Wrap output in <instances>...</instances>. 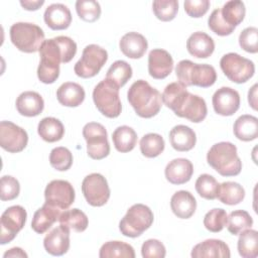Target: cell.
I'll list each match as a JSON object with an SVG mask.
<instances>
[{"label": "cell", "mask_w": 258, "mask_h": 258, "mask_svg": "<svg viewBox=\"0 0 258 258\" xmlns=\"http://www.w3.org/2000/svg\"><path fill=\"white\" fill-rule=\"evenodd\" d=\"M37 78L43 84L54 83L59 76V63L70 62L77 53V43L69 36L46 39L39 48Z\"/></svg>", "instance_id": "6da1fadb"}, {"label": "cell", "mask_w": 258, "mask_h": 258, "mask_svg": "<svg viewBox=\"0 0 258 258\" xmlns=\"http://www.w3.org/2000/svg\"><path fill=\"white\" fill-rule=\"evenodd\" d=\"M161 97L162 103L180 118L200 123L207 117L206 101L202 97L187 92L186 87L178 82L168 84Z\"/></svg>", "instance_id": "7a4b0ae2"}, {"label": "cell", "mask_w": 258, "mask_h": 258, "mask_svg": "<svg viewBox=\"0 0 258 258\" xmlns=\"http://www.w3.org/2000/svg\"><path fill=\"white\" fill-rule=\"evenodd\" d=\"M127 99L135 113L141 118H152L162 106L161 94L144 80L134 82L128 90Z\"/></svg>", "instance_id": "3957f363"}, {"label": "cell", "mask_w": 258, "mask_h": 258, "mask_svg": "<svg viewBox=\"0 0 258 258\" xmlns=\"http://www.w3.org/2000/svg\"><path fill=\"white\" fill-rule=\"evenodd\" d=\"M207 161L222 176H236L242 169L236 145L227 141L214 144L207 153Z\"/></svg>", "instance_id": "277c9868"}, {"label": "cell", "mask_w": 258, "mask_h": 258, "mask_svg": "<svg viewBox=\"0 0 258 258\" xmlns=\"http://www.w3.org/2000/svg\"><path fill=\"white\" fill-rule=\"evenodd\" d=\"M178 82L185 87L209 88L216 83L217 73L213 66L196 63L189 59L180 60L175 68Z\"/></svg>", "instance_id": "5b68a950"}, {"label": "cell", "mask_w": 258, "mask_h": 258, "mask_svg": "<svg viewBox=\"0 0 258 258\" xmlns=\"http://www.w3.org/2000/svg\"><path fill=\"white\" fill-rule=\"evenodd\" d=\"M9 34L14 46L26 53L38 51L44 41L43 30L34 23L16 22L10 27Z\"/></svg>", "instance_id": "8992f818"}, {"label": "cell", "mask_w": 258, "mask_h": 258, "mask_svg": "<svg viewBox=\"0 0 258 258\" xmlns=\"http://www.w3.org/2000/svg\"><path fill=\"white\" fill-rule=\"evenodd\" d=\"M154 216L149 207L143 204L131 206L126 215L119 223L121 234L129 238H136L149 229L153 223Z\"/></svg>", "instance_id": "52a82bcc"}, {"label": "cell", "mask_w": 258, "mask_h": 258, "mask_svg": "<svg viewBox=\"0 0 258 258\" xmlns=\"http://www.w3.org/2000/svg\"><path fill=\"white\" fill-rule=\"evenodd\" d=\"M119 87L108 79L101 81L93 91V101L97 109L107 118H117L122 111Z\"/></svg>", "instance_id": "ba28073f"}, {"label": "cell", "mask_w": 258, "mask_h": 258, "mask_svg": "<svg viewBox=\"0 0 258 258\" xmlns=\"http://www.w3.org/2000/svg\"><path fill=\"white\" fill-rule=\"evenodd\" d=\"M220 67L224 75L236 84L246 83L255 73L254 62L236 52L224 54L220 59Z\"/></svg>", "instance_id": "9c48e42d"}, {"label": "cell", "mask_w": 258, "mask_h": 258, "mask_svg": "<svg viewBox=\"0 0 258 258\" xmlns=\"http://www.w3.org/2000/svg\"><path fill=\"white\" fill-rule=\"evenodd\" d=\"M107 59L108 52L105 48L97 44H89L74 67L75 74L83 79L93 78L101 71Z\"/></svg>", "instance_id": "30bf717a"}, {"label": "cell", "mask_w": 258, "mask_h": 258, "mask_svg": "<svg viewBox=\"0 0 258 258\" xmlns=\"http://www.w3.org/2000/svg\"><path fill=\"white\" fill-rule=\"evenodd\" d=\"M83 136L87 142V153L95 160L107 157L110 144L106 128L98 122H89L83 128Z\"/></svg>", "instance_id": "8fae6325"}, {"label": "cell", "mask_w": 258, "mask_h": 258, "mask_svg": "<svg viewBox=\"0 0 258 258\" xmlns=\"http://www.w3.org/2000/svg\"><path fill=\"white\" fill-rule=\"evenodd\" d=\"M27 213L21 206H11L4 211L0 222V244L10 243L25 225Z\"/></svg>", "instance_id": "7c38bea8"}, {"label": "cell", "mask_w": 258, "mask_h": 258, "mask_svg": "<svg viewBox=\"0 0 258 258\" xmlns=\"http://www.w3.org/2000/svg\"><path fill=\"white\" fill-rule=\"evenodd\" d=\"M82 191L87 203L93 207L104 206L110 198L107 179L101 173H91L82 182Z\"/></svg>", "instance_id": "4fadbf2b"}, {"label": "cell", "mask_w": 258, "mask_h": 258, "mask_svg": "<svg viewBox=\"0 0 258 258\" xmlns=\"http://www.w3.org/2000/svg\"><path fill=\"white\" fill-rule=\"evenodd\" d=\"M75 189L68 180H51L44 189L45 203L60 211L68 210L75 202Z\"/></svg>", "instance_id": "5bb4252c"}, {"label": "cell", "mask_w": 258, "mask_h": 258, "mask_svg": "<svg viewBox=\"0 0 258 258\" xmlns=\"http://www.w3.org/2000/svg\"><path fill=\"white\" fill-rule=\"evenodd\" d=\"M28 143L27 132L10 121L0 123V146L10 152L17 153L22 151Z\"/></svg>", "instance_id": "9a60e30c"}, {"label": "cell", "mask_w": 258, "mask_h": 258, "mask_svg": "<svg viewBox=\"0 0 258 258\" xmlns=\"http://www.w3.org/2000/svg\"><path fill=\"white\" fill-rule=\"evenodd\" d=\"M212 103L217 114L232 116L240 108V95L230 87H222L214 93Z\"/></svg>", "instance_id": "2e32d148"}, {"label": "cell", "mask_w": 258, "mask_h": 258, "mask_svg": "<svg viewBox=\"0 0 258 258\" xmlns=\"http://www.w3.org/2000/svg\"><path fill=\"white\" fill-rule=\"evenodd\" d=\"M173 70L170 53L162 48H154L148 54V73L156 80L165 79Z\"/></svg>", "instance_id": "e0dca14e"}, {"label": "cell", "mask_w": 258, "mask_h": 258, "mask_svg": "<svg viewBox=\"0 0 258 258\" xmlns=\"http://www.w3.org/2000/svg\"><path fill=\"white\" fill-rule=\"evenodd\" d=\"M70 232L71 230L60 225L48 232L43 239L45 251L53 256H61L70 249Z\"/></svg>", "instance_id": "ac0fdd59"}, {"label": "cell", "mask_w": 258, "mask_h": 258, "mask_svg": "<svg viewBox=\"0 0 258 258\" xmlns=\"http://www.w3.org/2000/svg\"><path fill=\"white\" fill-rule=\"evenodd\" d=\"M194 173V165L186 158H175L169 161L164 169L166 179L172 184L187 182Z\"/></svg>", "instance_id": "d6986e66"}, {"label": "cell", "mask_w": 258, "mask_h": 258, "mask_svg": "<svg viewBox=\"0 0 258 258\" xmlns=\"http://www.w3.org/2000/svg\"><path fill=\"white\" fill-rule=\"evenodd\" d=\"M45 24L52 30H63L72 23V14L68 6L61 3L50 4L43 14Z\"/></svg>", "instance_id": "ffe728a7"}, {"label": "cell", "mask_w": 258, "mask_h": 258, "mask_svg": "<svg viewBox=\"0 0 258 258\" xmlns=\"http://www.w3.org/2000/svg\"><path fill=\"white\" fill-rule=\"evenodd\" d=\"M119 47L124 55L129 58L136 59L144 55L148 47V42L142 34L132 31L121 37Z\"/></svg>", "instance_id": "44dd1931"}, {"label": "cell", "mask_w": 258, "mask_h": 258, "mask_svg": "<svg viewBox=\"0 0 258 258\" xmlns=\"http://www.w3.org/2000/svg\"><path fill=\"white\" fill-rule=\"evenodd\" d=\"M186 49L195 57L208 58L215 50L214 39L203 31H197L186 40Z\"/></svg>", "instance_id": "7402d4cb"}, {"label": "cell", "mask_w": 258, "mask_h": 258, "mask_svg": "<svg viewBox=\"0 0 258 258\" xmlns=\"http://www.w3.org/2000/svg\"><path fill=\"white\" fill-rule=\"evenodd\" d=\"M192 258L220 257L229 258L231 256L229 246L219 239H208L197 244L190 253Z\"/></svg>", "instance_id": "603a6c76"}, {"label": "cell", "mask_w": 258, "mask_h": 258, "mask_svg": "<svg viewBox=\"0 0 258 258\" xmlns=\"http://www.w3.org/2000/svg\"><path fill=\"white\" fill-rule=\"evenodd\" d=\"M15 105L20 115L35 117L43 111L44 101L37 92L25 91L17 97Z\"/></svg>", "instance_id": "cb8c5ba5"}, {"label": "cell", "mask_w": 258, "mask_h": 258, "mask_svg": "<svg viewBox=\"0 0 258 258\" xmlns=\"http://www.w3.org/2000/svg\"><path fill=\"white\" fill-rule=\"evenodd\" d=\"M61 211L47 203L39 208L33 215L31 228L37 234L45 233L56 221H58Z\"/></svg>", "instance_id": "d4e9b609"}, {"label": "cell", "mask_w": 258, "mask_h": 258, "mask_svg": "<svg viewBox=\"0 0 258 258\" xmlns=\"http://www.w3.org/2000/svg\"><path fill=\"white\" fill-rule=\"evenodd\" d=\"M172 213L179 219H189L197 210L196 198L187 190H178L170 199Z\"/></svg>", "instance_id": "484cf974"}, {"label": "cell", "mask_w": 258, "mask_h": 258, "mask_svg": "<svg viewBox=\"0 0 258 258\" xmlns=\"http://www.w3.org/2000/svg\"><path fill=\"white\" fill-rule=\"evenodd\" d=\"M169 141L173 149L179 152H185L195 147L197 136L190 127L176 125L169 132Z\"/></svg>", "instance_id": "4316f807"}, {"label": "cell", "mask_w": 258, "mask_h": 258, "mask_svg": "<svg viewBox=\"0 0 258 258\" xmlns=\"http://www.w3.org/2000/svg\"><path fill=\"white\" fill-rule=\"evenodd\" d=\"M86 97L84 88L73 82H66L61 84L56 91V98L59 104L66 107L80 106Z\"/></svg>", "instance_id": "83f0119b"}, {"label": "cell", "mask_w": 258, "mask_h": 258, "mask_svg": "<svg viewBox=\"0 0 258 258\" xmlns=\"http://www.w3.org/2000/svg\"><path fill=\"white\" fill-rule=\"evenodd\" d=\"M234 135L241 141H252L258 137V119L252 115H242L234 123Z\"/></svg>", "instance_id": "f1b7e54d"}, {"label": "cell", "mask_w": 258, "mask_h": 258, "mask_svg": "<svg viewBox=\"0 0 258 258\" xmlns=\"http://www.w3.org/2000/svg\"><path fill=\"white\" fill-rule=\"evenodd\" d=\"M37 133L42 140L52 143L59 141L63 137L64 127L58 119L54 117H45L39 121Z\"/></svg>", "instance_id": "f546056e"}, {"label": "cell", "mask_w": 258, "mask_h": 258, "mask_svg": "<svg viewBox=\"0 0 258 258\" xmlns=\"http://www.w3.org/2000/svg\"><path fill=\"white\" fill-rule=\"evenodd\" d=\"M112 140L117 151L126 153L134 149L137 143V133L127 125L119 126L114 130Z\"/></svg>", "instance_id": "4dcf8cb0"}, {"label": "cell", "mask_w": 258, "mask_h": 258, "mask_svg": "<svg viewBox=\"0 0 258 258\" xmlns=\"http://www.w3.org/2000/svg\"><path fill=\"white\" fill-rule=\"evenodd\" d=\"M217 198L221 203L225 205H238L245 198V189L238 182L224 181L219 184Z\"/></svg>", "instance_id": "1f68e13d"}, {"label": "cell", "mask_w": 258, "mask_h": 258, "mask_svg": "<svg viewBox=\"0 0 258 258\" xmlns=\"http://www.w3.org/2000/svg\"><path fill=\"white\" fill-rule=\"evenodd\" d=\"M238 252L243 258H256L258 256V233L253 229H246L239 234Z\"/></svg>", "instance_id": "d6a6232c"}, {"label": "cell", "mask_w": 258, "mask_h": 258, "mask_svg": "<svg viewBox=\"0 0 258 258\" xmlns=\"http://www.w3.org/2000/svg\"><path fill=\"white\" fill-rule=\"evenodd\" d=\"M58 222L60 225H63L70 230L78 233L84 232L89 225V219L87 215L77 208L62 212L59 216Z\"/></svg>", "instance_id": "836d02e7"}, {"label": "cell", "mask_w": 258, "mask_h": 258, "mask_svg": "<svg viewBox=\"0 0 258 258\" xmlns=\"http://www.w3.org/2000/svg\"><path fill=\"white\" fill-rule=\"evenodd\" d=\"M220 11L224 21L233 27L238 26L244 20L246 14L245 5L240 0H231L226 2Z\"/></svg>", "instance_id": "e575fe53"}, {"label": "cell", "mask_w": 258, "mask_h": 258, "mask_svg": "<svg viewBox=\"0 0 258 258\" xmlns=\"http://www.w3.org/2000/svg\"><path fill=\"white\" fill-rule=\"evenodd\" d=\"M100 258H110V257H126L134 258L135 251L134 248L122 241H109L102 245L99 252Z\"/></svg>", "instance_id": "d590c367"}, {"label": "cell", "mask_w": 258, "mask_h": 258, "mask_svg": "<svg viewBox=\"0 0 258 258\" xmlns=\"http://www.w3.org/2000/svg\"><path fill=\"white\" fill-rule=\"evenodd\" d=\"M164 147V139L157 133H147L140 140V151L147 158H154L160 155Z\"/></svg>", "instance_id": "8d00e7d4"}, {"label": "cell", "mask_w": 258, "mask_h": 258, "mask_svg": "<svg viewBox=\"0 0 258 258\" xmlns=\"http://www.w3.org/2000/svg\"><path fill=\"white\" fill-rule=\"evenodd\" d=\"M252 225L253 219L250 214L244 210H237L230 213L226 226L232 235H239L242 231L250 229Z\"/></svg>", "instance_id": "74e56055"}, {"label": "cell", "mask_w": 258, "mask_h": 258, "mask_svg": "<svg viewBox=\"0 0 258 258\" xmlns=\"http://www.w3.org/2000/svg\"><path fill=\"white\" fill-rule=\"evenodd\" d=\"M132 77V68L125 60H116L114 61L109 70L107 71L106 79L110 80L116 84L119 88L126 85V83Z\"/></svg>", "instance_id": "f35d334b"}, {"label": "cell", "mask_w": 258, "mask_h": 258, "mask_svg": "<svg viewBox=\"0 0 258 258\" xmlns=\"http://www.w3.org/2000/svg\"><path fill=\"white\" fill-rule=\"evenodd\" d=\"M219 182L217 179L208 173L201 174L196 180V190L197 192L206 200H215L217 199V192L219 188Z\"/></svg>", "instance_id": "ab89813d"}, {"label": "cell", "mask_w": 258, "mask_h": 258, "mask_svg": "<svg viewBox=\"0 0 258 258\" xmlns=\"http://www.w3.org/2000/svg\"><path fill=\"white\" fill-rule=\"evenodd\" d=\"M152 10L157 19L167 22L175 18L178 11L176 0H155L152 3Z\"/></svg>", "instance_id": "60d3db41"}, {"label": "cell", "mask_w": 258, "mask_h": 258, "mask_svg": "<svg viewBox=\"0 0 258 258\" xmlns=\"http://www.w3.org/2000/svg\"><path fill=\"white\" fill-rule=\"evenodd\" d=\"M76 11L79 17L86 22H95L101 16V6L94 0H78Z\"/></svg>", "instance_id": "b9f144b4"}, {"label": "cell", "mask_w": 258, "mask_h": 258, "mask_svg": "<svg viewBox=\"0 0 258 258\" xmlns=\"http://www.w3.org/2000/svg\"><path fill=\"white\" fill-rule=\"evenodd\" d=\"M73 154L67 147L58 146L50 151L49 163L58 171H66L70 169L73 165Z\"/></svg>", "instance_id": "7bdbcfd3"}, {"label": "cell", "mask_w": 258, "mask_h": 258, "mask_svg": "<svg viewBox=\"0 0 258 258\" xmlns=\"http://www.w3.org/2000/svg\"><path fill=\"white\" fill-rule=\"evenodd\" d=\"M227 218L228 215L224 209L215 208L205 215L204 226L212 233L221 232L227 225Z\"/></svg>", "instance_id": "ee69618b"}, {"label": "cell", "mask_w": 258, "mask_h": 258, "mask_svg": "<svg viewBox=\"0 0 258 258\" xmlns=\"http://www.w3.org/2000/svg\"><path fill=\"white\" fill-rule=\"evenodd\" d=\"M20 192L19 181L11 175H3L0 180V199L1 201H12Z\"/></svg>", "instance_id": "f6af8a7d"}, {"label": "cell", "mask_w": 258, "mask_h": 258, "mask_svg": "<svg viewBox=\"0 0 258 258\" xmlns=\"http://www.w3.org/2000/svg\"><path fill=\"white\" fill-rule=\"evenodd\" d=\"M239 44L247 52L256 53L258 51V29L250 26L242 30L239 35Z\"/></svg>", "instance_id": "bcb514c9"}, {"label": "cell", "mask_w": 258, "mask_h": 258, "mask_svg": "<svg viewBox=\"0 0 258 258\" xmlns=\"http://www.w3.org/2000/svg\"><path fill=\"white\" fill-rule=\"evenodd\" d=\"M208 26L214 33L220 36L230 35L235 30V27L230 26L224 21V19L221 16L220 9H215L211 13L208 19Z\"/></svg>", "instance_id": "7dc6e473"}, {"label": "cell", "mask_w": 258, "mask_h": 258, "mask_svg": "<svg viewBox=\"0 0 258 258\" xmlns=\"http://www.w3.org/2000/svg\"><path fill=\"white\" fill-rule=\"evenodd\" d=\"M141 255L144 258H163L166 255V249L159 240L148 239L141 246Z\"/></svg>", "instance_id": "c3c4849f"}, {"label": "cell", "mask_w": 258, "mask_h": 258, "mask_svg": "<svg viewBox=\"0 0 258 258\" xmlns=\"http://www.w3.org/2000/svg\"><path fill=\"white\" fill-rule=\"evenodd\" d=\"M209 0H186L183 3L185 13L192 18L203 17L210 8Z\"/></svg>", "instance_id": "681fc988"}, {"label": "cell", "mask_w": 258, "mask_h": 258, "mask_svg": "<svg viewBox=\"0 0 258 258\" xmlns=\"http://www.w3.org/2000/svg\"><path fill=\"white\" fill-rule=\"evenodd\" d=\"M44 4V0H21L20 5L23 7V9L28 11H35L38 10L42 5Z\"/></svg>", "instance_id": "f907efd6"}, {"label": "cell", "mask_w": 258, "mask_h": 258, "mask_svg": "<svg viewBox=\"0 0 258 258\" xmlns=\"http://www.w3.org/2000/svg\"><path fill=\"white\" fill-rule=\"evenodd\" d=\"M248 102L253 110H257V84L253 85V87L249 90Z\"/></svg>", "instance_id": "816d5d0a"}, {"label": "cell", "mask_w": 258, "mask_h": 258, "mask_svg": "<svg viewBox=\"0 0 258 258\" xmlns=\"http://www.w3.org/2000/svg\"><path fill=\"white\" fill-rule=\"evenodd\" d=\"M4 258H7V257H27V254L24 252V250H22L21 248L19 247H13L11 249H9L8 251H6L3 255Z\"/></svg>", "instance_id": "f5cc1de1"}]
</instances>
